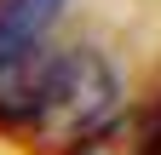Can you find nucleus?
<instances>
[{"mask_svg":"<svg viewBox=\"0 0 161 155\" xmlns=\"http://www.w3.org/2000/svg\"><path fill=\"white\" fill-rule=\"evenodd\" d=\"M121 109V81L115 69L104 63L98 52L75 46V52H58V63L40 86V104L29 115V144L35 149H52V155H69L86 132H98Z\"/></svg>","mask_w":161,"mask_h":155,"instance_id":"1","label":"nucleus"},{"mask_svg":"<svg viewBox=\"0 0 161 155\" xmlns=\"http://www.w3.org/2000/svg\"><path fill=\"white\" fill-rule=\"evenodd\" d=\"M64 17V0H0V63L40 52Z\"/></svg>","mask_w":161,"mask_h":155,"instance_id":"2","label":"nucleus"},{"mask_svg":"<svg viewBox=\"0 0 161 155\" xmlns=\"http://www.w3.org/2000/svg\"><path fill=\"white\" fill-rule=\"evenodd\" d=\"M155 149V126L150 109H115L98 132H86L69 155H150Z\"/></svg>","mask_w":161,"mask_h":155,"instance_id":"3","label":"nucleus"},{"mask_svg":"<svg viewBox=\"0 0 161 155\" xmlns=\"http://www.w3.org/2000/svg\"><path fill=\"white\" fill-rule=\"evenodd\" d=\"M150 126H155V149L150 155H161V104H150Z\"/></svg>","mask_w":161,"mask_h":155,"instance_id":"4","label":"nucleus"}]
</instances>
